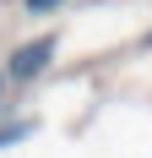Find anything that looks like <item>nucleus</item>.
Listing matches in <instances>:
<instances>
[{
  "instance_id": "1",
  "label": "nucleus",
  "mask_w": 152,
  "mask_h": 158,
  "mask_svg": "<svg viewBox=\"0 0 152 158\" xmlns=\"http://www.w3.org/2000/svg\"><path fill=\"white\" fill-rule=\"evenodd\" d=\"M54 49H60V38H54V33H44V38L22 44V49L11 55V65H6V77H11V82H33L49 60H54Z\"/></svg>"
},
{
  "instance_id": "2",
  "label": "nucleus",
  "mask_w": 152,
  "mask_h": 158,
  "mask_svg": "<svg viewBox=\"0 0 152 158\" xmlns=\"http://www.w3.org/2000/svg\"><path fill=\"white\" fill-rule=\"evenodd\" d=\"M22 136H33V120H16V126H0V147L22 142Z\"/></svg>"
},
{
  "instance_id": "3",
  "label": "nucleus",
  "mask_w": 152,
  "mask_h": 158,
  "mask_svg": "<svg viewBox=\"0 0 152 158\" xmlns=\"http://www.w3.org/2000/svg\"><path fill=\"white\" fill-rule=\"evenodd\" d=\"M60 0H27V11H54Z\"/></svg>"
},
{
  "instance_id": "4",
  "label": "nucleus",
  "mask_w": 152,
  "mask_h": 158,
  "mask_svg": "<svg viewBox=\"0 0 152 158\" xmlns=\"http://www.w3.org/2000/svg\"><path fill=\"white\" fill-rule=\"evenodd\" d=\"M0 87H6V71H0Z\"/></svg>"
}]
</instances>
